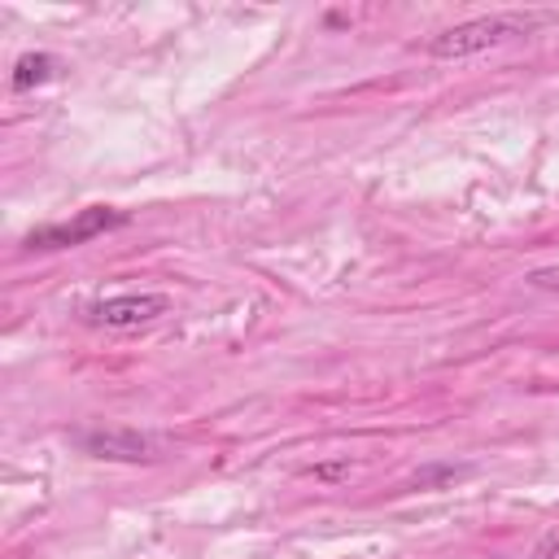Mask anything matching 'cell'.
Returning <instances> with one entry per match:
<instances>
[{
	"mask_svg": "<svg viewBox=\"0 0 559 559\" xmlns=\"http://www.w3.org/2000/svg\"><path fill=\"white\" fill-rule=\"evenodd\" d=\"M542 22H550V13H493V17H472V22H459V26L441 31V35H432L428 39V52L441 57V61H459V57L498 48L507 39H520V35H528Z\"/></svg>",
	"mask_w": 559,
	"mask_h": 559,
	"instance_id": "obj_1",
	"label": "cell"
},
{
	"mask_svg": "<svg viewBox=\"0 0 559 559\" xmlns=\"http://www.w3.org/2000/svg\"><path fill=\"white\" fill-rule=\"evenodd\" d=\"M122 223H127L122 210L87 205V210H79V214L66 218V223H48V227L31 231V236H26V249H70V245H87V240H96V236H105V231H114V227H122Z\"/></svg>",
	"mask_w": 559,
	"mask_h": 559,
	"instance_id": "obj_2",
	"label": "cell"
},
{
	"mask_svg": "<svg viewBox=\"0 0 559 559\" xmlns=\"http://www.w3.org/2000/svg\"><path fill=\"white\" fill-rule=\"evenodd\" d=\"M166 310H170L166 293H118V297H105V301L87 306V319L105 323V328H140V323H153Z\"/></svg>",
	"mask_w": 559,
	"mask_h": 559,
	"instance_id": "obj_3",
	"label": "cell"
},
{
	"mask_svg": "<svg viewBox=\"0 0 559 559\" xmlns=\"http://www.w3.org/2000/svg\"><path fill=\"white\" fill-rule=\"evenodd\" d=\"M79 445L92 459H114V463H148L157 459V441L135 432V428H96V432H79Z\"/></svg>",
	"mask_w": 559,
	"mask_h": 559,
	"instance_id": "obj_4",
	"label": "cell"
},
{
	"mask_svg": "<svg viewBox=\"0 0 559 559\" xmlns=\"http://www.w3.org/2000/svg\"><path fill=\"white\" fill-rule=\"evenodd\" d=\"M52 70H57V61H52L48 52H26V57H17V61H13L9 83H13V92H31V87L48 83V79H52Z\"/></svg>",
	"mask_w": 559,
	"mask_h": 559,
	"instance_id": "obj_5",
	"label": "cell"
},
{
	"mask_svg": "<svg viewBox=\"0 0 559 559\" xmlns=\"http://www.w3.org/2000/svg\"><path fill=\"white\" fill-rule=\"evenodd\" d=\"M310 476L336 485V480H349V463H319V467H310Z\"/></svg>",
	"mask_w": 559,
	"mask_h": 559,
	"instance_id": "obj_6",
	"label": "cell"
},
{
	"mask_svg": "<svg viewBox=\"0 0 559 559\" xmlns=\"http://www.w3.org/2000/svg\"><path fill=\"white\" fill-rule=\"evenodd\" d=\"M533 559H559V528H550V533H546V537L537 542Z\"/></svg>",
	"mask_w": 559,
	"mask_h": 559,
	"instance_id": "obj_7",
	"label": "cell"
}]
</instances>
